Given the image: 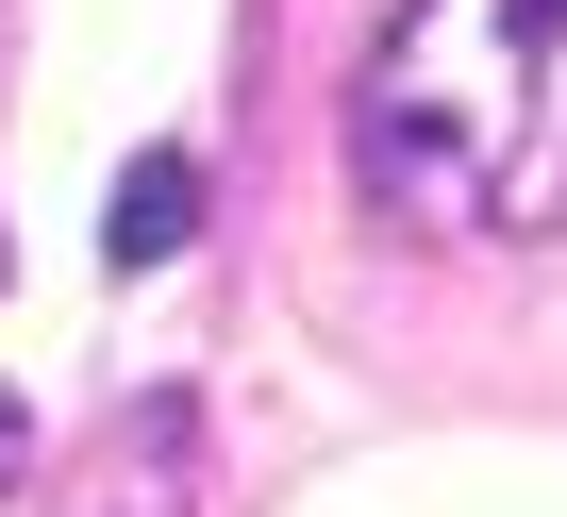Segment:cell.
I'll return each instance as SVG.
<instances>
[{
  "instance_id": "6da1fadb",
  "label": "cell",
  "mask_w": 567,
  "mask_h": 517,
  "mask_svg": "<svg viewBox=\"0 0 567 517\" xmlns=\"http://www.w3.org/2000/svg\"><path fill=\"white\" fill-rule=\"evenodd\" d=\"M351 167L434 250H567V0H401L351 84Z\"/></svg>"
},
{
  "instance_id": "7a4b0ae2",
  "label": "cell",
  "mask_w": 567,
  "mask_h": 517,
  "mask_svg": "<svg viewBox=\"0 0 567 517\" xmlns=\"http://www.w3.org/2000/svg\"><path fill=\"white\" fill-rule=\"evenodd\" d=\"M184 500H200V401L167 384V401H134L101 434V500L84 517H184Z\"/></svg>"
},
{
  "instance_id": "3957f363",
  "label": "cell",
  "mask_w": 567,
  "mask_h": 517,
  "mask_svg": "<svg viewBox=\"0 0 567 517\" xmlns=\"http://www.w3.org/2000/svg\"><path fill=\"white\" fill-rule=\"evenodd\" d=\"M184 234H200V151H134L101 200V268H167Z\"/></svg>"
},
{
  "instance_id": "277c9868",
  "label": "cell",
  "mask_w": 567,
  "mask_h": 517,
  "mask_svg": "<svg viewBox=\"0 0 567 517\" xmlns=\"http://www.w3.org/2000/svg\"><path fill=\"white\" fill-rule=\"evenodd\" d=\"M18 484H34V401L0 384V500H18Z\"/></svg>"
},
{
  "instance_id": "5b68a950",
  "label": "cell",
  "mask_w": 567,
  "mask_h": 517,
  "mask_svg": "<svg viewBox=\"0 0 567 517\" xmlns=\"http://www.w3.org/2000/svg\"><path fill=\"white\" fill-rule=\"evenodd\" d=\"M0 268H18V250H0Z\"/></svg>"
}]
</instances>
